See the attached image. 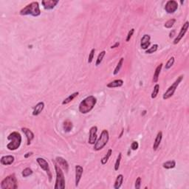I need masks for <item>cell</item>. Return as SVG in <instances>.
I'll return each mask as SVG.
<instances>
[{
  "mask_svg": "<svg viewBox=\"0 0 189 189\" xmlns=\"http://www.w3.org/2000/svg\"><path fill=\"white\" fill-rule=\"evenodd\" d=\"M176 166V162L174 160H169L163 164V167L166 169H172Z\"/></svg>",
  "mask_w": 189,
  "mask_h": 189,
  "instance_id": "cell-25",
  "label": "cell"
},
{
  "mask_svg": "<svg viewBox=\"0 0 189 189\" xmlns=\"http://www.w3.org/2000/svg\"><path fill=\"white\" fill-rule=\"evenodd\" d=\"M58 0H43L42 5L45 10H53L58 3Z\"/></svg>",
  "mask_w": 189,
  "mask_h": 189,
  "instance_id": "cell-12",
  "label": "cell"
},
{
  "mask_svg": "<svg viewBox=\"0 0 189 189\" xmlns=\"http://www.w3.org/2000/svg\"><path fill=\"white\" fill-rule=\"evenodd\" d=\"M140 186H141V177H138L135 181V187L136 189H140Z\"/></svg>",
  "mask_w": 189,
  "mask_h": 189,
  "instance_id": "cell-36",
  "label": "cell"
},
{
  "mask_svg": "<svg viewBox=\"0 0 189 189\" xmlns=\"http://www.w3.org/2000/svg\"><path fill=\"white\" fill-rule=\"evenodd\" d=\"M188 27H189V22L188 21H186V23L184 24L183 26L182 27V28H181L180 31V33H179V34L177 35V36L176 37V39L174 40V44H178L179 42H180V41L181 40V39L183 38V36L185 35H186V34L187 33L188 30Z\"/></svg>",
  "mask_w": 189,
  "mask_h": 189,
  "instance_id": "cell-10",
  "label": "cell"
},
{
  "mask_svg": "<svg viewBox=\"0 0 189 189\" xmlns=\"http://www.w3.org/2000/svg\"><path fill=\"white\" fill-rule=\"evenodd\" d=\"M14 160H15V158L12 155H6L2 157L0 162L4 166H10L12 163H13Z\"/></svg>",
  "mask_w": 189,
  "mask_h": 189,
  "instance_id": "cell-17",
  "label": "cell"
},
{
  "mask_svg": "<svg viewBox=\"0 0 189 189\" xmlns=\"http://www.w3.org/2000/svg\"><path fill=\"white\" fill-rule=\"evenodd\" d=\"M112 150L111 149H109L108 150V151L107 152V154H105V156H104V157H103V158L101 159V161L102 165L107 164V163L108 162L109 159V158H110V156L112 155Z\"/></svg>",
  "mask_w": 189,
  "mask_h": 189,
  "instance_id": "cell-26",
  "label": "cell"
},
{
  "mask_svg": "<svg viewBox=\"0 0 189 189\" xmlns=\"http://www.w3.org/2000/svg\"><path fill=\"white\" fill-rule=\"evenodd\" d=\"M44 108V102H39L34 107V111H33V115L37 116L41 114V112L43 111Z\"/></svg>",
  "mask_w": 189,
  "mask_h": 189,
  "instance_id": "cell-18",
  "label": "cell"
},
{
  "mask_svg": "<svg viewBox=\"0 0 189 189\" xmlns=\"http://www.w3.org/2000/svg\"><path fill=\"white\" fill-rule=\"evenodd\" d=\"M20 14L21 16H27L30 15L33 16H39L41 15V10L39 7V4L38 2H33L28 4L20 11Z\"/></svg>",
  "mask_w": 189,
  "mask_h": 189,
  "instance_id": "cell-2",
  "label": "cell"
},
{
  "mask_svg": "<svg viewBox=\"0 0 189 189\" xmlns=\"http://www.w3.org/2000/svg\"><path fill=\"white\" fill-rule=\"evenodd\" d=\"M37 163H39V165L40 166L41 168L44 170V172H47V176L49 177V180H52V173L50 172V168L49 163H47V161L45 159L42 158H38L36 159Z\"/></svg>",
  "mask_w": 189,
  "mask_h": 189,
  "instance_id": "cell-8",
  "label": "cell"
},
{
  "mask_svg": "<svg viewBox=\"0 0 189 189\" xmlns=\"http://www.w3.org/2000/svg\"><path fill=\"white\" fill-rule=\"evenodd\" d=\"M106 56V51L103 50L102 52H101L100 54L98 55V58L96 60V62H95V66H98V65H100L101 63L103 61V58H104V56Z\"/></svg>",
  "mask_w": 189,
  "mask_h": 189,
  "instance_id": "cell-28",
  "label": "cell"
},
{
  "mask_svg": "<svg viewBox=\"0 0 189 189\" xmlns=\"http://www.w3.org/2000/svg\"><path fill=\"white\" fill-rule=\"evenodd\" d=\"M97 133H98V127L96 126H92L89 129V137L88 143L91 145H94L97 140Z\"/></svg>",
  "mask_w": 189,
  "mask_h": 189,
  "instance_id": "cell-11",
  "label": "cell"
},
{
  "mask_svg": "<svg viewBox=\"0 0 189 189\" xmlns=\"http://www.w3.org/2000/svg\"><path fill=\"white\" fill-rule=\"evenodd\" d=\"M150 39L151 36L148 34H145L142 37L141 40H140V47L142 49L145 50L148 49V47H149L151 44Z\"/></svg>",
  "mask_w": 189,
  "mask_h": 189,
  "instance_id": "cell-14",
  "label": "cell"
},
{
  "mask_svg": "<svg viewBox=\"0 0 189 189\" xmlns=\"http://www.w3.org/2000/svg\"><path fill=\"white\" fill-rule=\"evenodd\" d=\"M123 182V174H119L117 175V178L115 180V182L114 184V188L115 189H119L122 186V183Z\"/></svg>",
  "mask_w": 189,
  "mask_h": 189,
  "instance_id": "cell-22",
  "label": "cell"
},
{
  "mask_svg": "<svg viewBox=\"0 0 189 189\" xmlns=\"http://www.w3.org/2000/svg\"><path fill=\"white\" fill-rule=\"evenodd\" d=\"M164 9L166 12L168 13H174L178 9V3L175 0H169L166 4Z\"/></svg>",
  "mask_w": 189,
  "mask_h": 189,
  "instance_id": "cell-9",
  "label": "cell"
},
{
  "mask_svg": "<svg viewBox=\"0 0 189 189\" xmlns=\"http://www.w3.org/2000/svg\"><path fill=\"white\" fill-rule=\"evenodd\" d=\"M21 131H23V133L25 134V135L26 136L27 140V145H29L31 143L32 140H34V137H35L34 132L27 128H22L21 129Z\"/></svg>",
  "mask_w": 189,
  "mask_h": 189,
  "instance_id": "cell-16",
  "label": "cell"
},
{
  "mask_svg": "<svg viewBox=\"0 0 189 189\" xmlns=\"http://www.w3.org/2000/svg\"><path fill=\"white\" fill-rule=\"evenodd\" d=\"M123 85V81L121 79H117L109 83L107 85L108 88H116V87H121Z\"/></svg>",
  "mask_w": 189,
  "mask_h": 189,
  "instance_id": "cell-20",
  "label": "cell"
},
{
  "mask_svg": "<svg viewBox=\"0 0 189 189\" xmlns=\"http://www.w3.org/2000/svg\"><path fill=\"white\" fill-rule=\"evenodd\" d=\"M183 77L184 76L182 75H180V76H179L177 80L173 83L172 86H170L168 88V89H167L166 92H165L163 95V98L164 100H167V99H168V98L173 96L174 92H176V89H177V86H179V84H180L181 81H182Z\"/></svg>",
  "mask_w": 189,
  "mask_h": 189,
  "instance_id": "cell-7",
  "label": "cell"
},
{
  "mask_svg": "<svg viewBox=\"0 0 189 189\" xmlns=\"http://www.w3.org/2000/svg\"><path fill=\"white\" fill-rule=\"evenodd\" d=\"M158 44H155L152 46L151 47H150L149 49H147L145 50V53L146 54H152V53H155L156 51L158 50Z\"/></svg>",
  "mask_w": 189,
  "mask_h": 189,
  "instance_id": "cell-33",
  "label": "cell"
},
{
  "mask_svg": "<svg viewBox=\"0 0 189 189\" xmlns=\"http://www.w3.org/2000/svg\"><path fill=\"white\" fill-rule=\"evenodd\" d=\"M56 162L58 163V165L61 167L62 169H64L66 172H68L69 170V164L67 161L65 159H64L61 157H56Z\"/></svg>",
  "mask_w": 189,
  "mask_h": 189,
  "instance_id": "cell-15",
  "label": "cell"
},
{
  "mask_svg": "<svg viewBox=\"0 0 189 189\" xmlns=\"http://www.w3.org/2000/svg\"><path fill=\"white\" fill-rule=\"evenodd\" d=\"M94 53H95V49L93 48L90 51V53L89 55V58H88V63L91 64L92 62L93 59H94Z\"/></svg>",
  "mask_w": 189,
  "mask_h": 189,
  "instance_id": "cell-35",
  "label": "cell"
},
{
  "mask_svg": "<svg viewBox=\"0 0 189 189\" xmlns=\"http://www.w3.org/2000/svg\"><path fill=\"white\" fill-rule=\"evenodd\" d=\"M7 140H10L7 145L8 150L15 151L20 147L21 143V136L17 131H13L7 136Z\"/></svg>",
  "mask_w": 189,
  "mask_h": 189,
  "instance_id": "cell-3",
  "label": "cell"
},
{
  "mask_svg": "<svg viewBox=\"0 0 189 189\" xmlns=\"http://www.w3.org/2000/svg\"><path fill=\"white\" fill-rule=\"evenodd\" d=\"M174 33H175V30H172V32H171V33H170V36H169L170 38H172V37L174 36Z\"/></svg>",
  "mask_w": 189,
  "mask_h": 189,
  "instance_id": "cell-41",
  "label": "cell"
},
{
  "mask_svg": "<svg viewBox=\"0 0 189 189\" xmlns=\"http://www.w3.org/2000/svg\"><path fill=\"white\" fill-rule=\"evenodd\" d=\"M174 61H175L174 57H171V58L168 59V61H167V63L166 64V65H165V70H168V69L171 68L174 65Z\"/></svg>",
  "mask_w": 189,
  "mask_h": 189,
  "instance_id": "cell-30",
  "label": "cell"
},
{
  "mask_svg": "<svg viewBox=\"0 0 189 189\" xmlns=\"http://www.w3.org/2000/svg\"><path fill=\"white\" fill-rule=\"evenodd\" d=\"M123 61H124V58H121V59H120V61H118V63H117V66H116L114 72H113V74H114L115 75L118 74V72H120V70H121V67H122L123 66Z\"/></svg>",
  "mask_w": 189,
  "mask_h": 189,
  "instance_id": "cell-27",
  "label": "cell"
},
{
  "mask_svg": "<svg viewBox=\"0 0 189 189\" xmlns=\"http://www.w3.org/2000/svg\"><path fill=\"white\" fill-rule=\"evenodd\" d=\"M63 128L64 131L66 132H70L71 130L72 129V123L70 121V120H66L64 122Z\"/></svg>",
  "mask_w": 189,
  "mask_h": 189,
  "instance_id": "cell-24",
  "label": "cell"
},
{
  "mask_svg": "<svg viewBox=\"0 0 189 189\" xmlns=\"http://www.w3.org/2000/svg\"><path fill=\"white\" fill-rule=\"evenodd\" d=\"M119 45H120L119 42H116V43L114 44V45L111 46V48H112V49H114V48H116V47H119Z\"/></svg>",
  "mask_w": 189,
  "mask_h": 189,
  "instance_id": "cell-39",
  "label": "cell"
},
{
  "mask_svg": "<svg viewBox=\"0 0 189 189\" xmlns=\"http://www.w3.org/2000/svg\"><path fill=\"white\" fill-rule=\"evenodd\" d=\"M134 33H135V29H134V28L131 29V30L129 31L128 35H127V36H126V42H129L130 39H131V38L132 37V36H133Z\"/></svg>",
  "mask_w": 189,
  "mask_h": 189,
  "instance_id": "cell-37",
  "label": "cell"
},
{
  "mask_svg": "<svg viewBox=\"0 0 189 189\" xmlns=\"http://www.w3.org/2000/svg\"><path fill=\"white\" fill-rule=\"evenodd\" d=\"M97 98L93 95H89L84 98V100L80 103L78 107L79 112L81 114H87L89 112H91L96 105Z\"/></svg>",
  "mask_w": 189,
  "mask_h": 189,
  "instance_id": "cell-1",
  "label": "cell"
},
{
  "mask_svg": "<svg viewBox=\"0 0 189 189\" xmlns=\"http://www.w3.org/2000/svg\"><path fill=\"white\" fill-rule=\"evenodd\" d=\"M162 138H163V132L162 131H159L156 137L155 140L154 142V145H153V149L154 151H156L158 149V147L160 146V144L162 141Z\"/></svg>",
  "mask_w": 189,
  "mask_h": 189,
  "instance_id": "cell-19",
  "label": "cell"
},
{
  "mask_svg": "<svg viewBox=\"0 0 189 189\" xmlns=\"http://www.w3.org/2000/svg\"><path fill=\"white\" fill-rule=\"evenodd\" d=\"M32 154H33V152H28V153H27V154L25 155V158H29V157H30V156H31Z\"/></svg>",
  "mask_w": 189,
  "mask_h": 189,
  "instance_id": "cell-40",
  "label": "cell"
},
{
  "mask_svg": "<svg viewBox=\"0 0 189 189\" xmlns=\"http://www.w3.org/2000/svg\"><path fill=\"white\" fill-rule=\"evenodd\" d=\"M162 67H163V64H160V65H158L157 68L155 69L154 76H153V81H154V83H158V80H159L160 74V72H161Z\"/></svg>",
  "mask_w": 189,
  "mask_h": 189,
  "instance_id": "cell-21",
  "label": "cell"
},
{
  "mask_svg": "<svg viewBox=\"0 0 189 189\" xmlns=\"http://www.w3.org/2000/svg\"><path fill=\"white\" fill-rule=\"evenodd\" d=\"M55 170L56 174V185L54 186L55 189H64L65 188V179L64 172H62V168L58 165V163L55 162Z\"/></svg>",
  "mask_w": 189,
  "mask_h": 189,
  "instance_id": "cell-4",
  "label": "cell"
},
{
  "mask_svg": "<svg viewBox=\"0 0 189 189\" xmlns=\"http://www.w3.org/2000/svg\"><path fill=\"white\" fill-rule=\"evenodd\" d=\"M159 91H160V85L158 84H156L155 86H154V89H153L152 92H151V97L152 99H154V98H157L158 93H159Z\"/></svg>",
  "mask_w": 189,
  "mask_h": 189,
  "instance_id": "cell-29",
  "label": "cell"
},
{
  "mask_svg": "<svg viewBox=\"0 0 189 189\" xmlns=\"http://www.w3.org/2000/svg\"><path fill=\"white\" fill-rule=\"evenodd\" d=\"M83 172H84V169L81 166H79V165L75 166V186L76 187L78 186V184L81 179V176L83 174Z\"/></svg>",
  "mask_w": 189,
  "mask_h": 189,
  "instance_id": "cell-13",
  "label": "cell"
},
{
  "mask_svg": "<svg viewBox=\"0 0 189 189\" xmlns=\"http://www.w3.org/2000/svg\"><path fill=\"white\" fill-rule=\"evenodd\" d=\"M176 19H171L168 20L165 23L164 27L166 28H172L174 26V25L175 24Z\"/></svg>",
  "mask_w": 189,
  "mask_h": 189,
  "instance_id": "cell-34",
  "label": "cell"
},
{
  "mask_svg": "<svg viewBox=\"0 0 189 189\" xmlns=\"http://www.w3.org/2000/svg\"><path fill=\"white\" fill-rule=\"evenodd\" d=\"M121 158H122V153L120 152L119 154H118V156H117L115 163V171H118V169H119L120 164H121Z\"/></svg>",
  "mask_w": 189,
  "mask_h": 189,
  "instance_id": "cell-31",
  "label": "cell"
},
{
  "mask_svg": "<svg viewBox=\"0 0 189 189\" xmlns=\"http://www.w3.org/2000/svg\"><path fill=\"white\" fill-rule=\"evenodd\" d=\"M31 174H33V171L30 168H25L22 171V172H21V175H22L23 177H27L31 175Z\"/></svg>",
  "mask_w": 189,
  "mask_h": 189,
  "instance_id": "cell-32",
  "label": "cell"
},
{
  "mask_svg": "<svg viewBox=\"0 0 189 189\" xmlns=\"http://www.w3.org/2000/svg\"><path fill=\"white\" fill-rule=\"evenodd\" d=\"M2 189H16L18 188V181L15 174H11L4 179L1 182Z\"/></svg>",
  "mask_w": 189,
  "mask_h": 189,
  "instance_id": "cell-5",
  "label": "cell"
},
{
  "mask_svg": "<svg viewBox=\"0 0 189 189\" xmlns=\"http://www.w3.org/2000/svg\"><path fill=\"white\" fill-rule=\"evenodd\" d=\"M78 94H79L78 92H76L72 93V94L69 95L67 98H65L64 100L63 101V102H62V104H63V105H66V104H67V103H70V102L72 101H73L74 99H75V98H76L78 95Z\"/></svg>",
  "mask_w": 189,
  "mask_h": 189,
  "instance_id": "cell-23",
  "label": "cell"
},
{
  "mask_svg": "<svg viewBox=\"0 0 189 189\" xmlns=\"http://www.w3.org/2000/svg\"><path fill=\"white\" fill-rule=\"evenodd\" d=\"M123 129H122V131H121V135H120V136H119V137H120V138H121V137H122V135H123Z\"/></svg>",
  "mask_w": 189,
  "mask_h": 189,
  "instance_id": "cell-42",
  "label": "cell"
},
{
  "mask_svg": "<svg viewBox=\"0 0 189 189\" xmlns=\"http://www.w3.org/2000/svg\"><path fill=\"white\" fill-rule=\"evenodd\" d=\"M139 148V143L137 141H133L132 142V143L131 145V149L132 150L135 151Z\"/></svg>",
  "mask_w": 189,
  "mask_h": 189,
  "instance_id": "cell-38",
  "label": "cell"
},
{
  "mask_svg": "<svg viewBox=\"0 0 189 189\" xmlns=\"http://www.w3.org/2000/svg\"><path fill=\"white\" fill-rule=\"evenodd\" d=\"M109 140V131L107 129H103L102 131L101 136L99 137L98 140H96L95 143L94 144V150L95 151H100L102 149L104 148L107 143Z\"/></svg>",
  "mask_w": 189,
  "mask_h": 189,
  "instance_id": "cell-6",
  "label": "cell"
}]
</instances>
